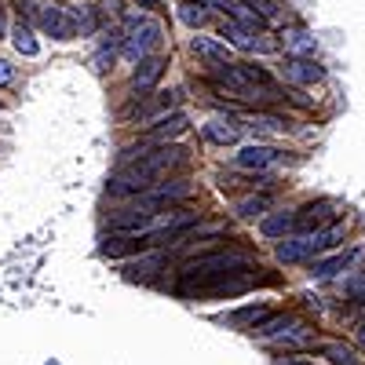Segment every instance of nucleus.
<instances>
[{"mask_svg": "<svg viewBox=\"0 0 365 365\" xmlns=\"http://www.w3.org/2000/svg\"><path fill=\"white\" fill-rule=\"evenodd\" d=\"M187 165V150H182L179 143H168V146H154V150H146L143 158L128 161V165H120L110 179V194L113 197H135V194H146V190H154L161 187V182Z\"/></svg>", "mask_w": 365, "mask_h": 365, "instance_id": "1", "label": "nucleus"}, {"mask_svg": "<svg viewBox=\"0 0 365 365\" xmlns=\"http://www.w3.org/2000/svg\"><path fill=\"white\" fill-rule=\"evenodd\" d=\"M256 256L245 249H212L201 252L194 259L182 263L179 270V292L190 296V292H205L208 285H216L223 278H234V274H252Z\"/></svg>", "mask_w": 365, "mask_h": 365, "instance_id": "2", "label": "nucleus"}, {"mask_svg": "<svg viewBox=\"0 0 365 365\" xmlns=\"http://www.w3.org/2000/svg\"><path fill=\"white\" fill-rule=\"evenodd\" d=\"M194 194V182H187V179H168V182H161V187H154V190H146V194H135L120 212H113V227H120V230H135V227H143L146 220H154L158 212H168L172 205H179V201H187Z\"/></svg>", "mask_w": 365, "mask_h": 365, "instance_id": "3", "label": "nucleus"}, {"mask_svg": "<svg viewBox=\"0 0 365 365\" xmlns=\"http://www.w3.org/2000/svg\"><path fill=\"white\" fill-rule=\"evenodd\" d=\"M165 41V29L158 19L150 15H132L128 19V29H125V41H120V51H125L132 63H139V58H150Z\"/></svg>", "mask_w": 365, "mask_h": 365, "instance_id": "4", "label": "nucleus"}, {"mask_svg": "<svg viewBox=\"0 0 365 365\" xmlns=\"http://www.w3.org/2000/svg\"><path fill=\"white\" fill-rule=\"evenodd\" d=\"M267 84H274L270 73L263 66H249V63H227L216 73V88L227 91L230 99L241 96V91H249V88H267Z\"/></svg>", "mask_w": 365, "mask_h": 365, "instance_id": "5", "label": "nucleus"}, {"mask_svg": "<svg viewBox=\"0 0 365 365\" xmlns=\"http://www.w3.org/2000/svg\"><path fill=\"white\" fill-rule=\"evenodd\" d=\"M175 110V96L172 91H161V96H143V103H135V106H128L125 110V117L132 120V125H158V120H165L168 113Z\"/></svg>", "mask_w": 365, "mask_h": 365, "instance_id": "6", "label": "nucleus"}, {"mask_svg": "<svg viewBox=\"0 0 365 365\" xmlns=\"http://www.w3.org/2000/svg\"><path fill=\"white\" fill-rule=\"evenodd\" d=\"M37 26L44 29L48 37H55V41H73L77 37V19L66 8H58V4L37 8Z\"/></svg>", "mask_w": 365, "mask_h": 365, "instance_id": "7", "label": "nucleus"}, {"mask_svg": "<svg viewBox=\"0 0 365 365\" xmlns=\"http://www.w3.org/2000/svg\"><path fill=\"white\" fill-rule=\"evenodd\" d=\"M285 154L278 146H263V143H252V146H241L237 154H234V165L237 168H245V172H263L270 165H278Z\"/></svg>", "mask_w": 365, "mask_h": 365, "instance_id": "8", "label": "nucleus"}, {"mask_svg": "<svg viewBox=\"0 0 365 365\" xmlns=\"http://www.w3.org/2000/svg\"><path fill=\"white\" fill-rule=\"evenodd\" d=\"M332 220H336L332 201H307L303 208H296V234H314V230L329 227Z\"/></svg>", "mask_w": 365, "mask_h": 365, "instance_id": "9", "label": "nucleus"}, {"mask_svg": "<svg viewBox=\"0 0 365 365\" xmlns=\"http://www.w3.org/2000/svg\"><path fill=\"white\" fill-rule=\"evenodd\" d=\"M358 256H361V249H344V252L322 256V259L311 267V278H314V282H332V278H340V274H347V270L354 267Z\"/></svg>", "mask_w": 365, "mask_h": 365, "instance_id": "10", "label": "nucleus"}, {"mask_svg": "<svg viewBox=\"0 0 365 365\" xmlns=\"http://www.w3.org/2000/svg\"><path fill=\"white\" fill-rule=\"evenodd\" d=\"M220 37H223V44H227V48H241V51H259V55L274 51V41H267V37L252 34V29H241V26H234V22H227V26L220 29Z\"/></svg>", "mask_w": 365, "mask_h": 365, "instance_id": "11", "label": "nucleus"}, {"mask_svg": "<svg viewBox=\"0 0 365 365\" xmlns=\"http://www.w3.org/2000/svg\"><path fill=\"white\" fill-rule=\"evenodd\" d=\"M182 132H187V117L182 113H172V117H165V120H158V125H150L146 128V135H143V146L146 150H154V146H168L172 139H179ZM139 146V143H135Z\"/></svg>", "mask_w": 365, "mask_h": 365, "instance_id": "12", "label": "nucleus"}, {"mask_svg": "<svg viewBox=\"0 0 365 365\" xmlns=\"http://www.w3.org/2000/svg\"><path fill=\"white\" fill-rule=\"evenodd\" d=\"M282 77H285L289 84H296V88H307V84L325 81V66H318L314 58H285Z\"/></svg>", "mask_w": 365, "mask_h": 365, "instance_id": "13", "label": "nucleus"}, {"mask_svg": "<svg viewBox=\"0 0 365 365\" xmlns=\"http://www.w3.org/2000/svg\"><path fill=\"white\" fill-rule=\"evenodd\" d=\"M259 234L267 241H285L296 234V208H285V212H267L259 220Z\"/></svg>", "mask_w": 365, "mask_h": 365, "instance_id": "14", "label": "nucleus"}, {"mask_svg": "<svg viewBox=\"0 0 365 365\" xmlns=\"http://www.w3.org/2000/svg\"><path fill=\"white\" fill-rule=\"evenodd\" d=\"M267 344H274V347H285V351H303V347H311L314 344V329L307 325V322H289L278 336H270Z\"/></svg>", "mask_w": 365, "mask_h": 365, "instance_id": "15", "label": "nucleus"}, {"mask_svg": "<svg viewBox=\"0 0 365 365\" xmlns=\"http://www.w3.org/2000/svg\"><path fill=\"white\" fill-rule=\"evenodd\" d=\"M274 256H278V263H285V267H296V263H303V259H311V256H314L311 234H292V237L278 241Z\"/></svg>", "mask_w": 365, "mask_h": 365, "instance_id": "16", "label": "nucleus"}, {"mask_svg": "<svg viewBox=\"0 0 365 365\" xmlns=\"http://www.w3.org/2000/svg\"><path fill=\"white\" fill-rule=\"evenodd\" d=\"M201 135L212 143V146H234L241 139V125L230 117H212L208 125H201Z\"/></svg>", "mask_w": 365, "mask_h": 365, "instance_id": "17", "label": "nucleus"}, {"mask_svg": "<svg viewBox=\"0 0 365 365\" xmlns=\"http://www.w3.org/2000/svg\"><path fill=\"white\" fill-rule=\"evenodd\" d=\"M161 73H165V58H161V55L139 58V66H135V73H132V88L139 91V99H143L146 91H150V88H154V84L161 81Z\"/></svg>", "mask_w": 365, "mask_h": 365, "instance_id": "18", "label": "nucleus"}, {"mask_svg": "<svg viewBox=\"0 0 365 365\" xmlns=\"http://www.w3.org/2000/svg\"><path fill=\"white\" fill-rule=\"evenodd\" d=\"M190 51L201 58L205 66H227L230 63V48L223 41H216V37H194L190 41Z\"/></svg>", "mask_w": 365, "mask_h": 365, "instance_id": "19", "label": "nucleus"}, {"mask_svg": "<svg viewBox=\"0 0 365 365\" xmlns=\"http://www.w3.org/2000/svg\"><path fill=\"white\" fill-rule=\"evenodd\" d=\"M267 212H270V194H267V190L249 194V197H237V201H234V216H237V220H245V223L263 220Z\"/></svg>", "mask_w": 365, "mask_h": 365, "instance_id": "20", "label": "nucleus"}, {"mask_svg": "<svg viewBox=\"0 0 365 365\" xmlns=\"http://www.w3.org/2000/svg\"><path fill=\"white\" fill-rule=\"evenodd\" d=\"M168 263V256L165 252H143L139 259H132V263H125V274H128V278H150V274H154V270H161Z\"/></svg>", "mask_w": 365, "mask_h": 365, "instance_id": "21", "label": "nucleus"}, {"mask_svg": "<svg viewBox=\"0 0 365 365\" xmlns=\"http://www.w3.org/2000/svg\"><path fill=\"white\" fill-rule=\"evenodd\" d=\"M318 354H322V358H329L332 365H365V358H361L354 347L340 344V340H329V344H322V347H318Z\"/></svg>", "mask_w": 365, "mask_h": 365, "instance_id": "22", "label": "nucleus"}, {"mask_svg": "<svg viewBox=\"0 0 365 365\" xmlns=\"http://www.w3.org/2000/svg\"><path fill=\"white\" fill-rule=\"evenodd\" d=\"M267 318H270V307H267V303H252V307L234 311L227 322H230V325H241V329H259Z\"/></svg>", "mask_w": 365, "mask_h": 365, "instance_id": "23", "label": "nucleus"}, {"mask_svg": "<svg viewBox=\"0 0 365 365\" xmlns=\"http://www.w3.org/2000/svg\"><path fill=\"white\" fill-rule=\"evenodd\" d=\"M340 241H344V223H329V227H322V230L311 234L314 256H322V252H329V249H336Z\"/></svg>", "mask_w": 365, "mask_h": 365, "instance_id": "24", "label": "nucleus"}, {"mask_svg": "<svg viewBox=\"0 0 365 365\" xmlns=\"http://www.w3.org/2000/svg\"><path fill=\"white\" fill-rule=\"evenodd\" d=\"M249 128H252L256 135H285L292 125H289L285 117H278V113H256Z\"/></svg>", "mask_w": 365, "mask_h": 365, "instance_id": "25", "label": "nucleus"}, {"mask_svg": "<svg viewBox=\"0 0 365 365\" xmlns=\"http://www.w3.org/2000/svg\"><path fill=\"white\" fill-rule=\"evenodd\" d=\"M282 44L292 51V58H307L314 51V37L307 34V29H289V34L282 37Z\"/></svg>", "mask_w": 365, "mask_h": 365, "instance_id": "26", "label": "nucleus"}, {"mask_svg": "<svg viewBox=\"0 0 365 365\" xmlns=\"http://www.w3.org/2000/svg\"><path fill=\"white\" fill-rule=\"evenodd\" d=\"M344 296L351 303H365V267H351L344 274Z\"/></svg>", "mask_w": 365, "mask_h": 365, "instance_id": "27", "label": "nucleus"}, {"mask_svg": "<svg viewBox=\"0 0 365 365\" xmlns=\"http://www.w3.org/2000/svg\"><path fill=\"white\" fill-rule=\"evenodd\" d=\"M179 19L187 22L190 29H201L208 22V8L201 4V0H182V4H179Z\"/></svg>", "mask_w": 365, "mask_h": 365, "instance_id": "28", "label": "nucleus"}, {"mask_svg": "<svg viewBox=\"0 0 365 365\" xmlns=\"http://www.w3.org/2000/svg\"><path fill=\"white\" fill-rule=\"evenodd\" d=\"M11 41H15V51H19V55H26V58H34V55L41 51V44L34 41V34H29L26 26H19V29H15V37H11Z\"/></svg>", "mask_w": 365, "mask_h": 365, "instance_id": "29", "label": "nucleus"}, {"mask_svg": "<svg viewBox=\"0 0 365 365\" xmlns=\"http://www.w3.org/2000/svg\"><path fill=\"white\" fill-rule=\"evenodd\" d=\"M274 365H314V361H307V358H296V354H289V358H278Z\"/></svg>", "mask_w": 365, "mask_h": 365, "instance_id": "30", "label": "nucleus"}, {"mask_svg": "<svg viewBox=\"0 0 365 365\" xmlns=\"http://www.w3.org/2000/svg\"><path fill=\"white\" fill-rule=\"evenodd\" d=\"M11 77H15V70H11V66L4 63V58H0V84H8Z\"/></svg>", "mask_w": 365, "mask_h": 365, "instance_id": "31", "label": "nucleus"}, {"mask_svg": "<svg viewBox=\"0 0 365 365\" xmlns=\"http://www.w3.org/2000/svg\"><path fill=\"white\" fill-rule=\"evenodd\" d=\"M0 37H8V15H4V8H0Z\"/></svg>", "mask_w": 365, "mask_h": 365, "instance_id": "32", "label": "nucleus"}, {"mask_svg": "<svg viewBox=\"0 0 365 365\" xmlns=\"http://www.w3.org/2000/svg\"><path fill=\"white\" fill-rule=\"evenodd\" d=\"M358 340L365 344V314H361V322H358Z\"/></svg>", "mask_w": 365, "mask_h": 365, "instance_id": "33", "label": "nucleus"}]
</instances>
